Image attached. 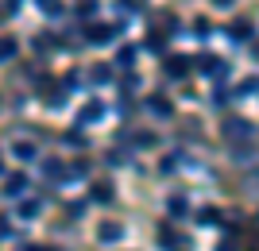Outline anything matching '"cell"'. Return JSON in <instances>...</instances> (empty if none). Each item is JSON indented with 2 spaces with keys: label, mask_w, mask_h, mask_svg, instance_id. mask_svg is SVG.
<instances>
[{
  "label": "cell",
  "mask_w": 259,
  "mask_h": 251,
  "mask_svg": "<svg viewBox=\"0 0 259 251\" xmlns=\"http://www.w3.org/2000/svg\"><path fill=\"white\" fill-rule=\"evenodd\" d=\"M151 109H155V112H162V116H166V112H170V105H166V101H159V97H155V101H151Z\"/></svg>",
  "instance_id": "cell-19"
},
{
  "label": "cell",
  "mask_w": 259,
  "mask_h": 251,
  "mask_svg": "<svg viewBox=\"0 0 259 251\" xmlns=\"http://www.w3.org/2000/svg\"><path fill=\"white\" fill-rule=\"evenodd\" d=\"M132 58H136V51H132V46H124V51H120V58H116V62H120V66H132Z\"/></svg>",
  "instance_id": "cell-15"
},
{
  "label": "cell",
  "mask_w": 259,
  "mask_h": 251,
  "mask_svg": "<svg viewBox=\"0 0 259 251\" xmlns=\"http://www.w3.org/2000/svg\"><path fill=\"white\" fill-rule=\"evenodd\" d=\"M248 35H251V23H244V20H240V23H232V27H228V39H236V43H244Z\"/></svg>",
  "instance_id": "cell-4"
},
{
  "label": "cell",
  "mask_w": 259,
  "mask_h": 251,
  "mask_svg": "<svg viewBox=\"0 0 259 251\" xmlns=\"http://www.w3.org/2000/svg\"><path fill=\"white\" fill-rule=\"evenodd\" d=\"M39 8H43L47 16H58V12H62V4H58V0H39Z\"/></svg>",
  "instance_id": "cell-12"
},
{
  "label": "cell",
  "mask_w": 259,
  "mask_h": 251,
  "mask_svg": "<svg viewBox=\"0 0 259 251\" xmlns=\"http://www.w3.org/2000/svg\"><path fill=\"white\" fill-rule=\"evenodd\" d=\"M255 58H259V43H255Z\"/></svg>",
  "instance_id": "cell-21"
},
{
  "label": "cell",
  "mask_w": 259,
  "mask_h": 251,
  "mask_svg": "<svg viewBox=\"0 0 259 251\" xmlns=\"http://www.w3.org/2000/svg\"><path fill=\"white\" fill-rule=\"evenodd\" d=\"M251 135H255V128H251L248 120H228L225 124V139L228 143H248Z\"/></svg>",
  "instance_id": "cell-1"
},
{
  "label": "cell",
  "mask_w": 259,
  "mask_h": 251,
  "mask_svg": "<svg viewBox=\"0 0 259 251\" xmlns=\"http://www.w3.org/2000/svg\"><path fill=\"white\" fill-rule=\"evenodd\" d=\"M12 155L27 163V159H35V155H39V151H35V143H31V139H20V143H16V147H12Z\"/></svg>",
  "instance_id": "cell-3"
},
{
  "label": "cell",
  "mask_w": 259,
  "mask_h": 251,
  "mask_svg": "<svg viewBox=\"0 0 259 251\" xmlns=\"http://www.w3.org/2000/svg\"><path fill=\"white\" fill-rule=\"evenodd\" d=\"M213 4H217V8H228V4H232V0H213Z\"/></svg>",
  "instance_id": "cell-20"
},
{
  "label": "cell",
  "mask_w": 259,
  "mask_h": 251,
  "mask_svg": "<svg viewBox=\"0 0 259 251\" xmlns=\"http://www.w3.org/2000/svg\"><path fill=\"white\" fill-rule=\"evenodd\" d=\"M120 4H124L128 12H143V4H147V0H120Z\"/></svg>",
  "instance_id": "cell-17"
},
{
  "label": "cell",
  "mask_w": 259,
  "mask_h": 251,
  "mask_svg": "<svg viewBox=\"0 0 259 251\" xmlns=\"http://www.w3.org/2000/svg\"><path fill=\"white\" fill-rule=\"evenodd\" d=\"M116 31L120 27H105V23H97V27H89V43H112V39H116Z\"/></svg>",
  "instance_id": "cell-2"
},
{
  "label": "cell",
  "mask_w": 259,
  "mask_h": 251,
  "mask_svg": "<svg viewBox=\"0 0 259 251\" xmlns=\"http://www.w3.org/2000/svg\"><path fill=\"white\" fill-rule=\"evenodd\" d=\"M101 112H105V109H101V101H89L85 109H81V124H93V120L101 116Z\"/></svg>",
  "instance_id": "cell-5"
},
{
  "label": "cell",
  "mask_w": 259,
  "mask_h": 251,
  "mask_svg": "<svg viewBox=\"0 0 259 251\" xmlns=\"http://www.w3.org/2000/svg\"><path fill=\"white\" fill-rule=\"evenodd\" d=\"M166 209H170L174 217H182V213H186V201H182V197H170V201H166Z\"/></svg>",
  "instance_id": "cell-11"
},
{
  "label": "cell",
  "mask_w": 259,
  "mask_h": 251,
  "mask_svg": "<svg viewBox=\"0 0 259 251\" xmlns=\"http://www.w3.org/2000/svg\"><path fill=\"white\" fill-rule=\"evenodd\" d=\"M197 70H205V74H221V58L205 55V58H201V62H197Z\"/></svg>",
  "instance_id": "cell-9"
},
{
  "label": "cell",
  "mask_w": 259,
  "mask_h": 251,
  "mask_svg": "<svg viewBox=\"0 0 259 251\" xmlns=\"http://www.w3.org/2000/svg\"><path fill=\"white\" fill-rule=\"evenodd\" d=\"M77 12H81V16H93V12H97V4H93V0H81V4H77Z\"/></svg>",
  "instance_id": "cell-16"
},
{
  "label": "cell",
  "mask_w": 259,
  "mask_h": 251,
  "mask_svg": "<svg viewBox=\"0 0 259 251\" xmlns=\"http://www.w3.org/2000/svg\"><path fill=\"white\" fill-rule=\"evenodd\" d=\"M120 236H124V228H120V224H101V240H105V243H116Z\"/></svg>",
  "instance_id": "cell-6"
},
{
  "label": "cell",
  "mask_w": 259,
  "mask_h": 251,
  "mask_svg": "<svg viewBox=\"0 0 259 251\" xmlns=\"http://www.w3.org/2000/svg\"><path fill=\"white\" fill-rule=\"evenodd\" d=\"M186 62H190V58H170V62H166V74L170 77H186V70H190Z\"/></svg>",
  "instance_id": "cell-7"
},
{
  "label": "cell",
  "mask_w": 259,
  "mask_h": 251,
  "mask_svg": "<svg viewBox=\"0 0 259 251\" xmlns=\"http://www.w3.org/2000/svg\"><path fill=\"white\" fill-rule=\"evenodd\" d=\"M16 58V43L12 39H0V62H12Z\"/></svg>",
  "instance_id": "cell-10"
},
{
  "label": "cell",
  "mask_w": 259,
  "mask_h": 251,
  "mask_svg": "<svg viewBox=\"0 0 259 251\" xmlns=\"http://www.w3.org/2000/svg\"><path fill=\"white\" fill-rule=\"evenodd\" d=\"M23 186H27V178H23V174H16V178L8 182V186H4V193H8V197H20V193H23Z\"/></svg>",
  "instance_id": "cell-8"
},
{
  "label": "cell",
  "mask_w": 259,
  "mask_h": 251,
  "mask_svg": "<svg viewBox=\"0 0 259 251\" xmlns=\"http://www.w3.org/2000/svg\"><path fill=\"white\" fill-rule=\"evenodd\" d=\"M217 217H221L217 209H201V213H197V220H201V224H217Z\"/></svg>",
  "instance_id": "cell-13"
},
{
  "label": "cell",
  "mask_w": 259,
  "mask_h": 251,
  "mask_svg": "<svg viewBox=\"0 0 259 251\" xmlns=\"http://www.w3.org/2000/svg\"><path fill=\"white\" fill-rule=\"evenodd\" d=\"M255 89H259V81H255V77H248V81L240 85V97H248V93H255Z\"/></svg>",
  "instance_id": "cell-14"
},
{
  "label": "cell",
  "mask_w": 259,
  "mask_h": 251,
  "mask_svg": "<svg viewBox=\"0 0 259 251\" xmlns=\"http://www.w3.org/2000/svg\"><path fill=\"white\" fill-rule=\"evenodd\" d=\"M93 197H97V201H108V197H112V189H108V186H97V189H93Z\"/></svg>",
  "instance_id": "cell-18"
}]
</instances>
